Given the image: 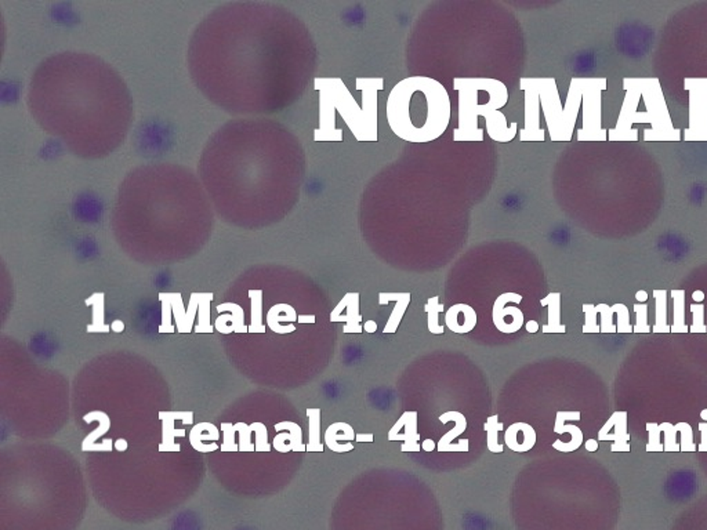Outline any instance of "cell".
Listing matches in <instances>:
<instances>
[{
  "instance_id": "cell-4",
  "label": "cell",
  "mask_w": 707,
  "mask_h": 530,
  "mask_svg": "<svg viewBox=\"0 0 707 530\" xmlns=\"http://www.w3.org/2000/svg\"><path fill=\"white\" fill-rule=\"evenodd\" d=\"M675 300V319L672 331L673 333H687L690 327L686 323V291L684 290H673L672 291Z\"/></svg>"
},
{
  "instance_id": "cell-2",
  "label": "cell",
  "mask_w": 707,
  "mask_h": 530,
  "mask_svg": "<svg viewBox=\"0 0 707 530\" xmlns=\"http://www.w3.org/2000/svg\"><path fill=\"white\" fill-rule=\"evenodd\" d=\"M337 530H437L435 519L424 509H350L340 515Z\"/></svg>"
},
{
  "instance_id": "cell-10",
  "label": "cell",
  "mask_w": 707,
  "mask_h": 530,
  "mask_svg": "<svg viewBox=\"0 0 707 530\" xmlns=\"http://www.w3.org/2000/svg\"><path fill=\"white\" fill-rule=\"evenodd\" d=\"M647 431H648V435H650V439H648V444H647V451H663V443H662V439H661V433H662V429H661V425L657 424V422H648L647 424Z\"/></svg>"
},
{
  "instance_id": "cell-16",
  "label": "cell",
  "mask_w": 707,
  "mask_h": 530,
  "mask_svg": "<svg viewBox=\"0 0 707 530\" xmlns=\"http://www.w3.org/2000/svg\"><path fill=\"white\" fill-rule=\"evenodd\" d=\"M444 305L438 304V298H431L428 301V305H427V312H428V327L434 331V323L437 322L438 323V312L442 311Z\"/></svg>"
},
{
  "instance_id": "cell-14",
  "label": "cell",
  "mask_w": 707,
  "mask_h": 530,
  "mask_svg": "<svg viewBox=\"0 0 707 530\" xmlns=\"http://www.w3.org/2000/svg\"><path fill=\"white\" fill-rule=\"evenodd\" d=\"M692 312V326L690 327V331L692 333H705L706 324L704 322L705 319V306L702 304H692L691 305Z\"/></svg>"
},
{
  "instance_id": "cell-13",
  "label": "cell",
  "mask_w": 707,
  "mask_h": 530,
  "mask_svg": "<svg viewBox=\"0 0 707 530\" xmlns=\"http://www.w3.org/2000/svg\"><path fill=\"white\" fill-rule=\"evenodd\" d=\"M634 311H636L637 319H636V324L633 327V331H636V333H650L651 331V326L647 322V319H648V306L645 304H636L634 305Z\"/></svg>"
},
{
  "instance_id": "cell-12",
  "label": "cell",
  "mask_w": 707,
  "mask_h": 530,
  "mask_svg": "<svg viewBox=\"0 0 707 530\" xmlns=\"http://www.w3.org/2000/svg\"><path fill=\"white\" fill-rule=\"evenodd\" d=\"M614 309V313H616L618 316V331L621 333H632L633 331V326L630 324V313H629V309L625 304H615L612 306Z\"/></svg>"
},
{
  "instance_id": "cell-19",
  "label": "cell",
  "mask_w": 707,
  "mask_h": 530,
  "mask_svg": "<svg viewBox=\"0 0 707 530\" xmlns=\"http://www.w3.org/2000/svg\"><path fill=\"white\" fill-rule=\"evenodd\" d=\"M692 298H694L695 301L701 302V301H704V298H705V294H704V291H701V290H697V291H695V293L692 294Z\"/></svg>"
},
{
  "instance_id": "cell-17",
  "label": "cell",
  "mask_w": 707,
  "mask_h": 530,
  "mask_svg": "<svg viewBox=\"0 0 707 530\" xmlns=\"http://www.w3.org/2000/svg\"><path fill=\"white\" fill-rule=\"evenodd\" d=\"M699 431H701V443H699V447L698 450L699 451H707V422H701L699 424Z\"/></svg>"
},
{
  "instance_id": "cell-1",
  "label": "cell",
  "mask_w": 707,
  "mask_h": 530,
  "mask_svg": "<svg viewBox=\"0 0 707 530\" xmlns=\"http://www.w3.org/2000/svg\"><path fill=\"white\" fill-rule=\"evenodd\" d=\"M387 120L391 130L405 141H433L449 126V94L431 77H408L399 81L388 95Z\"/></svg>"
},
{
  "instance_id": "cell-6",
  "label": "cell",
  "mask_w": 707,
  "mask_h": 530,
  "mask_svg": "<svg viewBox=\"0 0 707 530\" xmlns=\"http://www.w3.org/2000/svg\"><path fill=\"white\" fill-rule=\"evenodd\" d=\"M543 305H549V324L545 327V331H558L564 333L565 326L560 323V294L552 293L547 298L542 300Z\"/></svg>"
},
{
  "instance_id": "cell-7",
  "label": "cell",
  "mask_w": 707,
  "mask_h": 530,
  "mask_svg": "<svg viewBox=\"0 0 707 530\" xmlns=\"http://www.w3.org/2000/svg\"><path fill=\"white\" fill-rule=\"evenodd\" d=\"M677 432L680 433V449L686 453L697 451V444L694 443V432L692 426L688 422H677L676 425Z\"/></svg>"
},
{
  "instance_id": "cell-3",
  "label": "cell",
  "mask_w": 707,
  "mask_h": 530,
  "mask_svg": "<svg viewBox=\"0 0 707 530\" xmlns=\"http://www.w3.org/2000/svg\"><path fill=\"white\" fill-rule=\"evenodd\" d=\"M598 440H614L612 451H630V433L628 432V413L615 411L598 432Z\"/></svg>"
},
{
  "instance_id": "cell-15",
  "label": "cell",
  "mask_w": 707,
  "mask_h": 530,
  "mask_svg": "<svg viewBox=\"0 0 707 530\" xmlns=\"http://www.w3.org/2000/svg\"><path fill=\"white\" fill-rule=\"evenodd\" d=\"M583 311H585V315H586V322H585V326H583V331L585 333H597V331H601L600 330V326L597 324V308L594 305H583Z\"/></svg>"
},
{
  "instance_id": "cell-18",
  "label": "cell",
  "mask_w": 707,
  "mask_h": 530,
  "mask_svg": "<svg viewBox=\"0 0 707 530\" xmlns=\"http://www.w3.org/2000/svg\"><path fill=\"white\" fill-rule=\"evenodd\" d=\"M586 449H587L589 451H596V450L598 449V442H597L596 439H589V440L586 442Z\"/></svg>"
},
{
  "instance_id": "cell-9",
  "label": "cell",
  "mask_w": 707,
  "mask_h": 530,
  "mask_svg": "<svg viewBox=\"0 0 707 530\" xmlns=\"http://www.w3.org/2000/svg\"><path fill=\"white\" fill-rule=\"evenodd\" d=\"M661 425V429L665 435V440H663V451H681L680 449V442L677 440V429L673 424L670 422H662L659 424Z\"/></svg>"
},
{
  "instance_id": "cell-21",
  "label": "cell",
  "mask_w": 707,
  "mask_h": 530,
  "mask_svg": "<svg viewBox=\"0 0 707 530\" xmlns=\"http://www.w3.org/2000/svg\"><path fill=\"white\" fill-rule=\"evenodd\" d=\"M701 417H702V420H705V422H707V409H704L701 411Z\"/></svg>"
},
{
  "instance_id": "cell-20",
  "label": "cell",
  "mask_w": 707,
  "mask_h": 530,
  "mask_svg": "<svg viewBox=\"0 0 707 530\" xmlns=\"http://www.w3.org/2000/svg\"><path fill=\"white\" fill-rule=\"evenodd\" d=\"M636 298H637L639 301H643V302H644V301H647V298H648V294H647V291H644V290H643V291H637V294H636Z\"/></svg>"
},
{
  "instance_id": "cell-8",
  "label": "cell",
  "mask_w": 707,
  "mask_h": 530,
  "mask_svg": "<svg viewBox=\"0 0 707 530\" xmlns=\"http://www.w3.org/2000/svg\"><path fill=\"white\" fill-rule=\"evenodd\" d=\"M394 297H395V300H397V306H395L394 313H393V315H391V317H390V322H388V324H387V327H386V331H390L391 328H393V330H395V328H397V326H398V323H399V319H401V316L404 315V312H405V309H406V306H408V304H409V300H411V298H409L411 295H409L408 293L394 294Z\"/></svg>"
},
{
  "instance_id": "cell-11",
  "label": "cell",
  "mask_w": 707,
  "mask_h": 530,
  "mask_svg": "<svg viewBox=\"0 0 707 530\" xmlns=\"http://www.w3.org/2000/svg\"><path fill=\"white\" fill-rule=\"evenodd\" d=\"M596 308L601 313L600 330L604 331V333H615V331H618V327L614 323V309H612V306H608L605 304H600Z\"/></svg>"
},
{
  "instance_id": "cell-5",
  "label": "cell",
  "mask_w": 707,
  "mask_h": 530,
  "mask_svg": "<svg viewBox=\"0 0 707 530\" xmlns=\"http://www.w3.org/2000/svg\"><path fill=\"white\" fill-rule=\"evenodd\" d=\"M657 298V322L652 327L654 333H669L672 327L668 324V298L665 290H654Z\"/></svg>"
}]
</instances>
